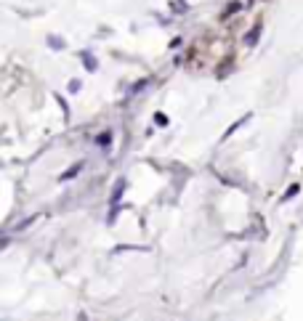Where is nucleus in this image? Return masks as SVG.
<instances>
[{"mask_svg": "<svg viewBox=\"0 0 303 321\" xmlns=\"http://www.w3.org/2000/svg\"><path fill=\"white\" fill-rule=\"evenodd\" d=\"M99 146H109V136H99Z\"/></svg>", "mask_w": 303, "mask_h": 321, "instance_id": "7ed1b4c3", "label": "nucleus"}, {"mask_svg": "<svg viewBox=\"0 0 303 321\" xmlns=\"http://www.w3.org/2000/svg\"><path fill=\"white\" fill-rule=\"evenodd\" d=\"M48 46L59 50V48H64V43H61V40H56V35H48Z\"/></svg>", "mask_w": 303, "mask_h": 321, "instance_id": "f03ea898", "label": "nucleus"}, {"mask_svg": "<svg viewBox=\"0 0 303 321\" xmlns=\"http://www.w3.org/2000/svg\"><path fill=\"white\" fill-rule=\"evenodd\" d=\"M80 59H83V64H85L91 72H96V61H93V56H91V53H83Z\"/></svg>", "mask_w": 303, "mask_h": 321, "instance_id": "f257e3e1", "label": "nucleus"}]
</instances>
